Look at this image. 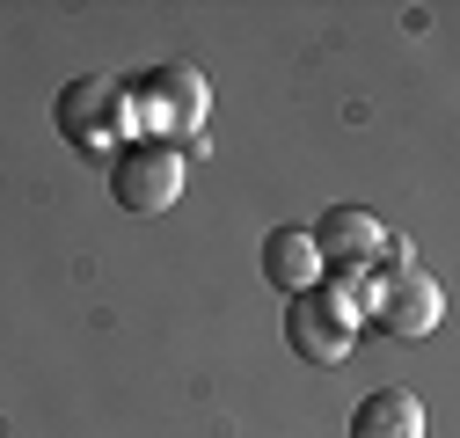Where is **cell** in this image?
I'll return each instance as SVG.
<instances>
[{
	"mask_svg": "<svg viewBox=\"0 0 460 438\" xmlns=\"http://www.w3.org/2000/svg\"><path fill=\"white\" fill-rule=\"evenodd\" d=\"M358 285H366L358 321H373L380 337H394V344H417V337H431V328L446 321V293H438V278L402 256V241L380 256V278H358Z\"/></svg>",
	"mask_w": 460,
	"mask_h": 438,
	"instance_id": "6da1fadb",
	"label": "cell"
},
{
	"mask_svg": "<svg viewBox=\"0 0 460 438\" xmlns=\"http://www.w3.org/2000/svg\"><path fill=\"white\" fill-rule=\"evenodd\" d=\"M125 95H132V132L154 146H176L212 118V88L198 66H146L139 81H125Z\"/></svg>",
	"mask_w": 460,
	"mask_h": 438,
	"instance_id": "7a4b0ae2",
	"label": "cell"
},
{
	"mask_svg": "<svg viewBox=\"0 0 460 438\" xmlns=\"http://www.w3.org/2000/svg\"><path fill=\"white\" fill-rule=\"evenodd\" d=\"M51 118H59V132H66L81 153H95V161H110L118 146H132V95H125L118 74H81V81H66L59 102H51Z\"/></svg>",
	"mask_w": 460,
	"mask_h": 438,
	"instance_id": "3957f363",
	"label": "cell"
},
{
	"mask_svg": "<svg viewBox=\"0 0 460 438\" xmlns=\"http://www.w3.org/2000/svg\"><path fill=\"white\" fill-rule=\"evenodd\" d=\"M285 344L300 365H343L358 351V278L351 285H314L285 307Z\"/></svg>",
	"mask_w": 460,
	"mask_h": 438,
	"instance_id": "277c9868",
	"label": "cell"
},
{
	"mask_svg": "<svg viewBox=\"0 0 460 438\" xmlns=\"http://www.w3.org/2000/svg\"><path fill=\"white\" fill-rule=\"evenodd\" d=\"M183 183H190V169H183V146H154V139H132V146H118L110 153V197H118L125 212H168L183 197Z\"/></svg>",
	"mask_w": 460,
	"mask_h": 438,
	"instance_id": "5b68a950",
	"label": "cell"
},
{
	"mask_svg": "<svg viewBox=\"0 0 460 438\" xmlns=\"http://www.w3.org/2000/svg\"><path fill=\"white\" fill-rule=\"evenodd\" d=\"M307 234H314L322 270H343V278H373V270H380V256L394 249V234L380 227L373 212H358V205H329Z\"/></svg>",
	"mask_w": 460,
	"mask_h": 438,
	"instance_id": "8992f818",
	"label": "cell"
},
{
	"mask_svg": "<svg viewBox=\"0 0 460 438\" xmlns=\"http://www.w3.org/2000/svg\"><path fill=\"white\" fill-rule=\"evenodd\" d=\"M263 278H270V293H285V300L314 293V285H322L314 234H307V227H270V234H263Z\"/></svg>",
	"mask_w": 460,
	"mask_h": 438,
	"instance_id": "52a82bcc",
	"label": "cell"
},
{
	"mask_svg": "<svg viewBox=\"0 0 460 438\" xmlns=\"http://www.w3.org/2000/svg\"><path fill=\"white\" fill-rule=\"evenodd\" d=\"M351 438H424V402L410 388H380L351 409V424H343Z\"/></svg>",
	"mask_w": 460,
	"mask_h": 438,
	"instance_id": "ba28073f",
	"label": "cell"
}]
</instances>
